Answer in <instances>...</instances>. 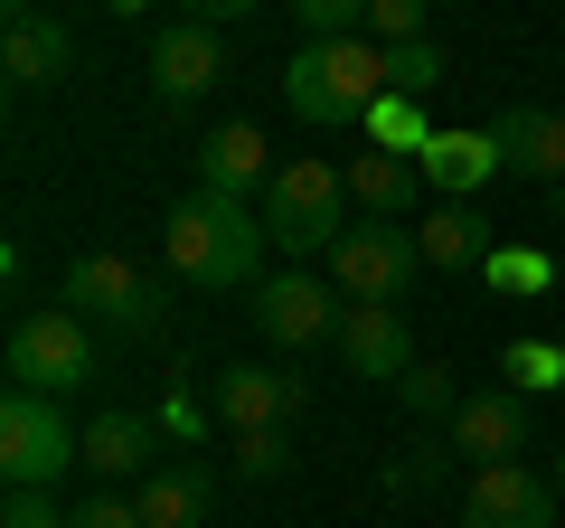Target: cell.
<instances>
[{
  "instance_id": "obj_20",
  "label": "cell",
  "mask_w": 565,
  "mask_h": 528,
  "mask_svg": "<svg viewBox=\"0 0 565 528\" xmlns=\"http://www.w3.org/2000/svg\"><path fill=\"white\" fill-rule=\"evenodd\" d=\"M141 528H207V509H217V472L207 463H161L151 482L132 490Z\"/></svg>"
},
{
  "instance_id": "obj_22",
  "label": "cell",
  "mask_w": 565,
  "mask_h": 528,
  "mask_svg": "<svg viewBox=\"0 0 565 528\" xmlns=\"http://www.w3.org/2000/svg\"><path fill=\"white\" fill-rule=\"evenodd\" d=\"M359 133H367V151H396V161H424V142H434V123H424L415 95H386Z\"/></svg>"
},
{
  "instance_id": "obj_14",
  "label": "cell",
  "mask_w": 565,
  "mask_h": 528,
  "mask_svg": "<svg viewBox=\"0 0 565 528\" xmlns=\"http://www.w3.org/2000/svg\"><path fill=\"white\" fill-rule=\"evenodd\" d=\"M340 368H349V378H367V387H396L405 368H415V330H405V311L396 303H349Z\"/></svg>"
},
{
  "instance_id": "obj_24",
  "label": "cell",
  "mask_w": 565,
  "mask_h": 528,
  "mask_svg": "<svg viewBox=\"0 0 565 528\" xmlns=\"http://www.w3.org/2000/svg\"><path fill=\"white\" fill-rule=\"evenodd\" d=\"M386 397H396L405 415H462V378H452L444 359H415L396 387H386Z\"/></svg>"
},
{
  "instance_id": "obj_30",
  "label": "cell",
  "mask_w": 565,
  "mask_h": 528,
  "mask_svg": "<svg viewBox=\"0 0 565 528\" xmlns=\"http://www.w3.org/2000/svg\"><path fill=\"white\" fill-rule=\"evenodd\" d=\"M0 528H66V509H57V490H10L0 500Z\"/></svg>"
},
{
  "instance_id": "obj_12",
  "label": "cell",
  "mask_w": 565,
  "mask_h": 528,
  "mask_svg": "<svg viewBox=\"0 0 565 528\" xmlns=\"http://www.w3.org/2000/svg\"><path fill=\"white\" fill-rule=\"evenodd\" d=\"M462 528H556V482L527 463H490L462 490Z\"/></svg>"
},
{
  "instance_id": "obj_17",
  "label": "cell",
  "mask_w": 565,
  "mask_h": 528,
  "mask_svg": "<svg viewBox=\"0 0 565 528\" xmlns=\"http://www.w3.org/2000/svg\"><path fill=\"white\" fill-rule=\"evenodd\" d=\"M490 142H500L509 180H565V114H546V104H509Z\"/></svg>"
},
{
  "instance_id": "obj_2",
  "label": "cell",
  "mask_w": 565,
  "mask_h": 528,
  "mask_svg": "<svg viewBox=\"0 0 565 528\" xmlns=\"http://www.w3.org/2000/svg\"><path fill=\"white\" fill-rule=\"evenodd\" d=\"M282 104H292L302 123H321V133L367 123L386 104V47H367V39H302L292 57H282Z\"/></svg>"
},
{
  "instance_id": "obj_32",
  "label": "cell",
  "mask_w": 565,
  "mask_h": 528,
  "mask_svg": "<svg viewBox=\"0 0 565 528\" xmlns=\"http://www.w3.org/2000/svg\"><path fill=\"white\" fill-rule=\"evenodd\" d=\"M546 482H556V490H565V444H556V472H546Z\"/></svg>"
},
{
  "instance_id": "obj_13",
  "label": "cell",
  "mask_w": 565,
  "mask_h": 528,
  "mask_svg": "<svg viewBox=\"0 0 565 528\" xmlns=\"http://www.w3.org/2000/svg\"><path fill=\"white\" fill-rule=\"evenodd\" d=\"M274 142H264L255 123H217L199 142V189L207 199H245V208H264V189H274Z\"/></svg>"
},
{
  "instance_id": "obj_18",
  "label": "cell",
  "mask_w": 565,
  "mask_h": 528,
  "mask_svg": "<svg viewBox=\"0 0 565 528\" xmlns=\"http://www.w3.org/2000/svg\"><path fill=\"white\" fill-rule=\"evenodd\" d=\"M415 170H424L434 189H444V199H481L490 180H509V170H500V142H490V123H462V133H434Z\"/></svg>"
},
{
  "instance_id": "obj_33",
  "label": "cell",
  "mask_w": 565,
  "mask_h": 528,
  "mask_svg": "<svg viewBox=\"0 0 565 528\" xmlns=\"http://www.w3.org/2000/svg\"><path fill=\"white\" fill-rule=\"evenodd\" d=\"M556 349H565V330H556Z\"/></svg>"
},
{
  "instance_id": "obj_28",
  "label": "cell",
  "mask_w": 565,
  "mask_h": 528,
  "mask_svg": "<svg viewBox=\"0 0 565 528\" xmlns=\"http://www.w3.org/2000/svg\"><path fill=\"white\" fill-rule=\"evenodd\" d=\"M302 39H367V0H302Z\"/></svg>"
},
{
  "instance_id": "obj_11",
  "label": "cell",
  "mask_w": 565,
  "mask_h": 528,
  "mask_svg": "<svg viewBox=\"0 0 565 528\" xmlns=\"http://www.w3.org/2000/svg\"><path fill=\"white\" fill-rule=\"evenodd\" d=\"M66 66H76V29L20 0V10L0 20V76H10V95H47Z\"/></svg>"
},
{
  "instance_id": "obj_3",
  "label": "cell",
  "mask_w": 565,
  "mask_h": 528,
  "mask_svg": "<svg viewBox=\"0 0 565 528\" xmlns=\"http://www.w3.org/2000/svg\"><path fill=\"white\" fill-rule=\"evenodd\" d=\"M349 226H359V208H349L340 161H282L274 170V189H264V236L282 255H330Z\"/></svg>"
},
{
  "instance_id": "obj_15",
  "label": "cell",
  "mask_w": 565,
  "mask_h": 528,
  "mask_svg": "<svg viewBox=\"0 0 565 528\" xmlns=\"http://www.w3.org/2000/svg\"><path fill=\"white\" fill-rule=\"evenodd\" d=\"M207 85H226V39L207 20H170L161 39H151V95L189 104V95H207Z\"/></svg>"
},
{
  "instance_id": "obj_31",
  "label": "cell",
  "mask_w": 565,
  "mask_h": 528,
  "mask_svg": "<svg viewBox=\"0 0 565 528\" xmlns=\"http://www.w3.org/2000/svg\"><path fill=\"white\" fill-rule=\"evenodd\" d=\"M66 528H141V509L122 500V490H95V500H76V509H66Z\"/></svg>"
},
{
  "instance_id": "obj_19",
  "label": "cell",
  "mask_w": 565,
  "mask_h": 528,
  "mask_svg": "<svg viewBox=\"0 0 565 528\" xmlns=\"http://www.w3.org/2000/svg\"><path fill=\"white\" fill-rule=\"evenodd\" d=\"M151 444H161V425H151V415H132V406H114V415H95V425H85V472H95V482H151Z\"/></svg>"
},
{
  "instance_id": "obj_8",
  "label": "cell",
  "mask_w": 565,
  "mask_h": 528,
  "mask_svg": "<svg viewBox=\"0 0 565 528\" xmlns=\"http://www.w3.org/2000/svg\"><path fill=\"white\" fill-rule=\"evenodd\" d=\"M349 303L321 284V274H264L255 284V330L274 349H311V340H340Z\"/></svg>"
},
{
  "instance_id": "obj_7",
  "label": "cell",
  "mask_w": 565,
  "mask_h": 528,
  "mask_svg": "<svg viewBox=\"0 0 565 528\" xmlns=\"http://www.w3.org/2000/svg\"><path fill=\"white\" fill-rule=\"evenodd\" d=\"M424 274V245L415 226H349L340 245H330V293H349V303H405V284Z\"/></svg>"
},
{
  "instance_id": "obj_16",
  "label": "cell",
  "mask_w": 565,
  "mask_h": 528,
  "mask_svg": "<svg viewBox=\"0 0 565 528\" xmlns=\"http://www.w3.org/2000/svg\"><path fill=\"white\" fill-rule=\"evenodd\" d=\"M340 180H349V208L367 226H405L424 208V170L396 161V151H359V161H340Z\"/></svg>"
},
{
  "instance_id": "obj_27",
  "label": "cell",
  "mask_w": 565,
  "mask_h": 528,
  "mask_svg": "<svg viewBox=\"0 0 565 528\" xmlns=\"http://www.w3.org/2000/svg\"><path fill=\"white\" fill-rule=\"evenodd\" d=\"M226 463L245 472V482H282V472H292V434H236V453H226Z\"/></svg>"
},
{
  "instance_id": "obj_10",
  "label": "cell",
  "mask_w": 565,
  "mask_h": 528,
  "mask_svg": "<svg viewBox=\"0 0 565 528\" xmlns=\"http://www.w3.org/2000/svg\"><path fill=\"white\" fill-rule=\"evenodd\" d=\"M527 434H537V415H527V397H519V387H471V397H462V415H452V453H462L471 472L519 463V453H527Z\"/></svg>"
},
{
  "instance_id": "obj_6",
  "label": "cell",
  "mask_w": 565,
  "mask_h": 528,
  "mask_svg": "<svg viewBox=\"0 0 565 528\" xmlns=\"http://www.w3.org/2000/svg\"><path fill=\"white\" fill-rule=\"evenodd\" d=\"M85 463V425H66L57 397H0V472H10V490H57L66 472Z\"/></svg>"
},
{
  "instance_id": "obj_25",
  "label": "cell",
  "mask_w": 565,
  "mask_h": 528,
  "mask_svg": "<svg viewBox=\"0 0 565 528\" xmlns=\"http://www.w3.org/2000/svg\"><path fill=\"white\" fill-rule=\"evenodd\" d=\"M481 284L490 293H546V284H556V255H537V245H490Z\"/></svg>"
},
{
  "instance_id": "obj_29",
  "label": "cell",
  "mask_w": 565,
  "mask_h": 528,
  "mask_svg": "<svg viewBox=\"0 0 565 528\" xmlns=\"http://www.w3.org/2000/svg\"><path fill=\"white\" fill-rule=\"evenodd\" d=\"M415 39H424L415 0H367V47H415Z\"/></svg>"
},
{
  "instance_id": "obj_4",
  "label": "cell",
  "mask_w": 565,
  "mask_h": 528,
  "mask_svg": "<svg viewBox=\"0 0 565 528\" xmlns=\"http://www.w3.org/2000/svg\"><path fill=\"white\" fill-rule=\"evenodd\" d=\"M57 303L76 311L85 330H114V340H151V330H161V284H151L132 255H114V245H85V255L66 264Z\"/></svg>"
},
{
  "instance_id": "obj_9",
  "label": "cell",
  "mask_w": 565,
  "mask_h": 528,
  "mask_svg": "<svg viewBox=\"0 0 565 528\" xmlns=\"http://www.w3.org/2000/svg\"><path fill=\"white\" fill-rule=\"evenodd\" d=\"M302 397H311V387L292 378V368L236 359V368H217V387H207V415H217L226 434H274V425H292V415H302Z\"/></svg>"
},
{
  "instance_id": "obj_21",
  "label": "cell",
  "mask_w": 565,
  "mask_h": 528,
  "mask_svg": "<svg viewBox=\"0 0 565 528\" xmlns=\"http://www.w3.org/2000/svg\"><path fill=\"white\" fill-rule=\"evenodd\" d=\"M415 245H424L434 274H481V264H490V218L471 199H434V218L415 226Z\"/></svg>"
},
{
  "instance_id": "obj_23",
  "label": "cell",
  "mask_w": 565,
  "mask_h": 528,
  "mask_svg": "<svg viewBox=\"0 0 565 528\" xmlns=\"http://www.w3.org/2000/svg\"><path fill=\"white\" fill-rule=\"evenodd\" d=\"M500 378L537 406V397H556V387H565V349H556V340H509V349H500Z\"/></svg>"
},
{
  "instance_id": "obj_26",
  "label": "cell",
  "mask_w": 565,
  "mask_h": 528,
  "mask_svg": "<svg viewBox=\"0 0 565 528\" xmlns=\"http://www.w3.org/2000/svg\"><path fill=\"white\" fill-rule=\"evenodd\" d=\"M434 85H444V47L434 39H415V47H386V95H434Z\"/></svg>"
},
{
  "instance_id": "obj_5",
  "label": "cell",
  "mask_w": 565,
  "mask_h": 528,
  "mask_svg": "<svg viewBox=\"0 0 565 528\" xmlns=\"http://www.w3.org/2000/svg\"><path fill=\"white\" fill-rule=\"evenodd\" d=\"M10 387L20 397H76V387H95V330L76 321L66 303H47V311H20L10 321Z\"/></svg>"
},
{
  "instance_id": "obj_1",
  "label": "cell",
  "mask_w": 565,
  "mask_h": 528,
  "mask_svg": "<svg viewBox=\"0 0 565 528\" xmlns=\"http://www.w3.org/2000/svg\"><path fill=\"white\" fill-rule=\"evenodd\" d=\"M264 208H245V199H207V189H189L180 208L161 218V255H170V274L180 284H199V293H236V284H255V264H264Z\"/></svg>"
}]
</instances>
